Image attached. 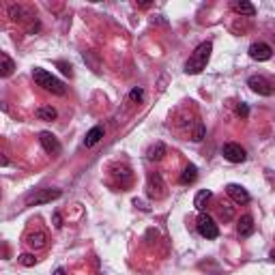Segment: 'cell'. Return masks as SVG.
Wrapping results in <instances>:
<instances>
[{"label": "cell", "instance_id": "cell-19", "mask_svg": "<svg viewBox=\"0 0 275 275\" xmlns=\"http://www.w3.org/2000/svg\"><path fill=\"white\" fill-rule=\"evenodd\" d=\"M0 62H3V65H0V76H3V78H9V76L13 73V69H15V62L9 58L7 54H0Z\"/></svg>", "mask_w": 275, "mask_h": 275}, {"label": "cell", "instance_id": "cell-13", "mask_svg": "<svg viewBox=\"0 0 275 275\" xmlns=\"http://www.w3.org/2000/svg\"><path fill=\"white\" fill-rule=\"evenodd\" d=\"M254 217L252 215H243L239 219V226H236V232H239V236H252L254 234Z\"/></svg>", "mask_w": 275, "mask_h": 275}, {"label": "cell", "instance_id": "cell-26", "mask_svg": "<svg viewBox=\"0 0 275 275\" xmlns=\"http://www.w3.org/2000/svg\"><path fill=\"white\" fill-rule=\"evenodd\" d=\"M58 67H60V71L65 73V76H73V71H71V65H67V62H58Z\"/></svg>", "mask_w": 275, "mask_h": 275}, {"label": "cell", "instance_id": "cell-5", "mask_svg": "<svg viewBox=\"0 0 275 275\" xmlns=\"http://www.w3.org/2000/svg\"><path fill=\"white\" fill-rule=\"evenodd\" d=\"M247 86H250L256 95H262V97L273 95V84L264 76H252L250 80H247Z\"/></svg>", "mask_w": 275, "mask_h": 275}, {"label": "cell", "instance_id": "cell-27", "mask_svg": "<svg viewBox=\"0 0 275 275\" xmlns=\"http://www.w3.org/2000/svg\"><path fill=\"white\" fill-rule=\"evenodd\" d=\"M62 226V217L60 213H54V228H60Z\"/></svg>", "mask_w": 275, "mask_h": 275}, {"label": "cell", "instance_id": "cell-6", "mask_svg": "<svg viewBox=\"0 0 275 275\" xmlns=\"http://www.w3.org/2000/svg\"><path fill=\"white\" fill-rule=\"evenodd\" d=\"M222 155H224V159H228L230 163H241L247 159V153L241 144H234V142H228L224 144V149H222Z\"/></svg>", "mask_w": 275, "mask_h": 275}, {"label": "cell", "instance_id": "cell-9", "mask_svg": "<svg viewBox=\"0 0 275 275\" xmlns=\"http://www.w3.org/2000/svg\"><path fill=\"white\" fill-rule=\"evenodd\" d=\"M39 142L41 146L45 149V153H50V155H58L60 153V142H58V138L50 133V131H41L39 133Z\"/></svg>", "mask_w": 275, "mask_h": 275}, {"label": "cell", "instance_id": "cell-16", "mask_svg": "<svg viewBox=\"0 0 275 275\" xmlns=\"http://www.w3.org/2000/svg\"><path fill=\"white\" fill-rule=\"evenodd\" d=\"M104 133H106L104 127H101V125H95L93 129L86 133V138H84V146H88V149H90V146H95V144L104 138Z\"/></svg>", "mask_w": 275, "mask_h": 275}, {"label": "cell", "instance_id": "cell-17", "mask_svg": "<svg viewBox=\"0 0 275 275\" xmlns=\"http://www.w3.org/2000/svg\"><path fill=\"white\" fill-rule=\"evenodd\" d=\"M37 118L39 121H56V116H58V112H56V108H52V106H41V108H37Z\"/></svg>", "mask_w": 275, "mask_h": 275}, {"label": "cell", "instance_id": "cell-10", "mask_svg": "<svg viewBox=\"0 0 275 275\" xmlns=\"http://www.w3.org/2000/svg\"><path fill=\"white\" fill-rule=\"evenodd\" d=\"M226 194L230 196L236 204H245L250 202V194H247V189L241 187V185H234V183H230V185H226Z\"/></svg>", "mask_w": 275, "mask_h": 275}, {"label": "cell", "instance_id": "cell-3", "mask_svg": "<svg viewBox=\"0 0 275 275\" xmlns=\"http://www.w3.org/2000/svg\"><path fill=\"white\" fill-rule=\"evenodd\" d=\"M196 228H198V234L204 236V239H217V236H219V228L215 224V219L211 217L209 213H200L198 215Z\"/></svg>", "mask_w": 275, "mask_h": 275}, {"label": "cell", "instance_id": "cell-29", "mask_svg": "<svg viewBox=\"0 0 275 275\" xmlns=\"http://www.w3.org/2000/svg\"><path fill=\"white\" fill-rule=\"evenodd\" d=\"M269 258H271V260H273V262H275V250H273V252H271V254H269Z\"/></svg>", "mask_w": 275, "mask_h": 275}, {"label": "cell", "instance_id": "cell-7", "mask_svg": "<svg viewBox=\"0 0 275 275\" xmlns=\"http://www.w3.org/2000/svg\"><path fill=\"white\" fill-rule=\"evenodd\" d=\"M60 198V189H39L35 196L28 198V204L30 207H39V204H48L52 200H58Z\"/></svg>", "mask_w": 275, "mask_h": 275}, {"label": "cell", "instance_id": "cell-15", "mask_svg": "<svg viewBox=\"0 0 275 275\" xmlns=\"http://www.w3.org/2000/svg\"><path fill=\"white\" fill-rule=\"evenodd\" d=\"M163 155H166V144L163 142H155L149 151H146V159L149 161H161Z\"/></svg>", "mask_w": 275, "mask_h": 275}, {"label": "cell", "instance_id": "cell-4", "mask_svg": "<svg viewBox=\"0 0 275 275\" xmlns=\"http://www.w3.org/2000/svg\"><path fill=\"white\" fill-rule=\"evenodd\" d=\"M146 196L151 200H161L166 196V183H163L159 172H153L149 181H146Z\"/></svg>", "mask_w": 275, "mask_h": 275}, {"label": "cell", "instance_id": "cell-23", "mask_svg": "<svg viewBox=\"0 0 275 275\" xmlns=\"http://www.w3.org/2000/svg\"><path fill=\"white\" fill-rule=\"evenodd\" d=\"M191 140H194V142H200V140H204V125H202V123H198L196 131L191 133Z\"/></svg>", "mask_w": 275, "mask_h": 275}, {"label": "cell", "instance_id": "cell-25", "mask_svg": "<svg viewBox=\"0 0 275 275\" xmlns=\"http://www.w3.org/2000/svg\"><path fill=\"white\" fill-rule=\"evenodd\" d=\"M236 114H239L241 118H247V114H250V108H247L245 104H239V106H236Z\"/></svg>", "mask_w": 275, "mask_h": 275}, {"label": "cell", "instance_id": "cell-14", "mask_svg": "<svg viewBox=\"0 0 275 275\" xmlns=\"http://www.w3.org/2000/svg\"><path fill=\"white\" fill-rule=\"evenodd\" d=\"M232 7V11L234 13H239V15H245V17H254L256 15V7L252 3H245V0H234V3L230 5Z\"/></svg>", "mask_w": 275, "mask_h": 275}, {"label": "cell", "instance_id": "cell-11", "mask_svg": "<svg viewBox=\"0 0 275 275\" xmlns=\"http://www.w3.org/2000/svg\"><path fill=\"white\" fill-rule=\"evenodd\" d=\"M9 17H11L13 22H26L32 17V13L24 5H11L9 7Z\"/></svg>", "mask_w": 275, "mask_h": 275}, {"label": "cell", "instance_id": "cell-24", "mask_svg": "<svg viewBox=\"0 0 275 275\" xmlns=\"http://www.w3.org/2000/svg\"><path fill=\"white\" fill-rule=\"evenodd\" d=\"M142 97H144V90L142 88H133L131 93H129V101H133V104H138V101H142Z\"/></svg>", "mask_w": 275, "mask_h": 275}, {"label": "cell", "instance_id": "cell-8", "mask_svg": "<svg viewBox=\"0 0 275 275\" xmlns=\"http://www.w3.org/2000/svg\"><path fill=\"white\" fill-rule=\"evenodd\" d=\"M250 56L254 60H258V62H264V60H269L273 56V48H271L269 43H262V41L252 43L250 45Z\"/></svg>", "mask_w": 275, "mask_h": 275}, {"label": "cell", "instance_id": "cell-12", "mask_svg": "<svg viewBox=\"0 0 275 275\" xmlns=\"http://www.w3.org/2000/svg\"><path fill=\"white\" fill-rule=\"evenodd\" d=\"M26 243H28L32 250H43L45 245H48V234H45L43 230H37V232H30L28 236H26Z\"/></svg>", "mask_w": 275, "mask_h": 275}, {"label": "cell", "instance_id": "cell-18", "mask_svg": "<svg viewBox=\"0 0 275 275\" xmlns=\"http://www.w3.org/2000/svg\"><path fill=\"white\" fill-rule=\"evenodd\" d=\"M211 196H213V194H211L209 189H200L198 194H196V198H194V207L200 211V213L204 211V207H207V202L211 200Z\"/></svg>", "mask_w": 275, "mask_h": 275}, {"label": "cell", "instance_id": "cell-22", "mask_svg": "<svg viewBox=\"0 0 275 275\" xmlns=\"http://www.w3.org/2000/svg\"><path fill=\"white\" fill-rule=\"evenodd\" d=\"M35 262H37V258L32 254H22L20 256V264H24V267H35Z\"/></svg>", "mask_w": 275, "mask_h": 275}, {"label": "cell", "instance_id": "cell-28", "mask_svg": "<svg viewBox=\"0 0 275 275\" xmlns=\"http://www.w3.org/2000/svg\"><path fill=\"white\" fill-rule=\"evenodd\" d=\"M54 275H65V269H56V271H54Z\"/></svg>", "mask_w": 275, "mask_h": 275}, {"label": "cell", "instance_id": "cell-21", "mask_svg": "<svg viewBox=\"0 0 275 275\" xmlns=\"http://www.w3.org/2000/svg\"><path fill=\"white\" fill-rule=\"evenodd\" d=\"M219 217H222L224 222H230V219L234 217L232 207H228V204H219Z\"/></svg>", "mask_w": 275, "mask_h": 275}, {"label": "cell", "instance_id": "cell-1", "mask_svg": "<svg viewBox=\"0 0 275 275\" xmlns=\"http://www.w3.org/2000/svg\"><path fill=\"white\" fill-rule=\"evenodd\" d=\"M211 50H213V43L211 41H204V43L198 45V48L194 50V54L189 56V60L185 62L187 76H198V73H202L207 69L209 58H211Z\"/></svg>", "mask_w": 275, "mask_h": 275}, {"label": "cell", "instance_id": "cell-20", "mask_svg": "<svg viewBox=\"0 0 275 275\" xmlns=\"http://www.w3.org/2000/svg\"><path fill=\"white\" fill-rule=\"evenodd\" d=\"M198 179V168L194 166V163H189V166L183 170V174H181V183L183 185H189V183H194Z\"/></svg>", "mask_w": 275, "mask_h": 275}, {"label": "cell", "instance_id": "cell-2", "mask_svg": "<svg viewBox=\"0 0 275 275\" xmlns=\"http://www.w3.org/2000/svg\"><path fill=\"white\" fill-rule=\"evenodd\" d=\"M32 80H35L37 86H41L43 90H48V93H52V95H65V93H67V86L62 84L60 80L54 78L52 73H48L45 69H41V67H35Z\"/></svg>", "mask_w": 275, "mask_h": 275}]
</instances>
